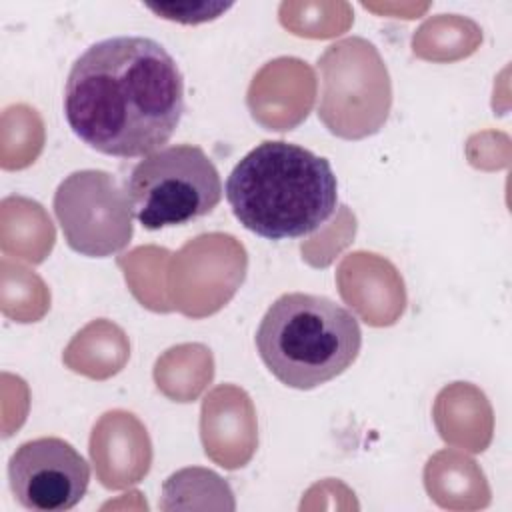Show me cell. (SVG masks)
Wrapping results in <instances>:
<instances>
[{
    "label": "cell",
    "mask_w": 512,
    "mask_h": 512,
    "mask_svg": "<svg viewBox=\"0 0 512 512\" xmlns=\"http://www.w3.org/2000/svg\"><path fill=\"white\" fill-rule=\"evenodd\" d=\"M184 78L172 54L148 36H112L88 46L64 84V116L92 150L144 158L162 150L184 114Z\"/></svg>",
    "instance_id": "cell-1"
},
{
    "label": "cell",
    "mask_w": 512,
    "mask_h": 512,
    "mask_svg": "<svg viewBox=\"0 0 512 512\" xmlns=\"http://www.w3.org/2000/svg\"><path fill=\"white\" fill-rule=\"evenodd\" d=\"M234 218L266 240L304 238L326 224L338 206L330 162L284 140L254 146L224 184Z\"/></svg>",
    "instance_id": "cell-2"
},
{
    "label": "cell",
    "mask_w": 512,
    "mask_h": 512,
    "mask_svg": "<svg viewBox=\"0 0 512 512\" xmlns=\"http://www.w3.org/2000/svg\"><path fill=\"white\" fill-rule=\"evenodd\" d=\"M256 350L268 372L288 388L312 390L348 370L360 354L356 316L318 294L276 298L256 330Z\"/></svg>",
    "instance_id": "cell-3"
},
{
    "label": "cell",
    "mask_w": 512,
    "mask_h": 512,
    "mask_svg": "<svg viewBox=\"0 0 512 512\" xmlns=\"http://www.w3.org/2000/svg\"><path fill=\"white\" fill-rule=\"evenodd\" d=\"M124 192L138 224L162 230L210 214L224 188L210 156L194 144H172L144 156L124 180Z\"/></svg>",
    "instance_id": "cell-4"
},
{
    "label": "cell",
    "mask_w": 512,
    "mask_h": 512,
    "mask_svg": "<svg viewBox=\"0 0 512 512\" xmlns=\"http://www.w3.org/2000/svg\"><path fill=\"white\" fill-rule=\"evenodd\" d=\"M54 216L66 244L90 258L124 250L134 234L130 200L104 170H76L66 176L54 192Z\"/></svg>",
    "instance_id": "cell-5"
},
{
    "label": "cell",
    "mask_w": 512,
    "mask_h": 512,
    "mask_svg": "<svg viewBox=\"0 0 512 512\" xmlns=\"http://www.w3.org/2000/svg\"><path fill=\"white\" fill-rule=\"evenodd\" d=\"M14 498L34 512H64L86 494L90 466L66 440L42 436L20 444L8 460Z\"/></svg>",
    "instance_id": "cell-6"
},
{
    "label": "cell",
    "mask_w": 512,
    "mask_h": 512,
    "mask_svg": "<svg viewBox=\"0 0 512 512\" xmlns=\"http://www.w3.org/2000/svg\"><path fill=\"white\" fill-rule=\"evenodd\" d=\"M148 10L158 14L160 18L182 22V24H200L218 18L232 2H186V4H146Z\"/></svg>",
    "instance_id": "cell-7"
}]
</instances>
